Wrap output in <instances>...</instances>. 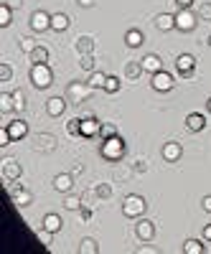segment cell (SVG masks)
Returning a JSON list of instances; mask_svg holds the SVG:
<instances>
[{
    "instance_id": "48",
    "label": "cell",
    "mask_w": 211,
    "mask_h": 254,
    "mask_svg": "<svg viewBox=\"0 0 211 254\" xmlns=\"http://www.w3.org/2000/svg\"><path fill=\"white\" fill-rule=\"evenodd\" d=\"M201 206H204V211H209V214H211V196H204Z\"/></svg>"
},
{
    "instance_id": "8",
    "label": "cell",
    "mask_w": 211,
    "mask_h": 254,
    "mask_svg": "<svg viewBox=\"0 0 211 254\" xmlns=\"http://www.w3.org/2000/svg\"><path fill=\"white\" fill-rule=\"evenodd\" d=\"M28 23H31V31L44 33V31H49V28H51V15H49L46 10H33Z\"/></svg>"
},
{
    "instance_id": "40",
    "label": "cell",
    "mask_w": 211,
    "mask_h": 254,
    "mask_svg": "<svg viewBox=\"0 0 211 254\" xmlns=\"http://www.w3.org/2000/svg\"><path fill=\"white\" fill-rule=\"evenodd\" d=\"M94 193H97V198H110V196H112V186H110V183H99V186L94 188Z\"/></svg>"
},
{
    "instance_id": "31",
    "label": "cell",
    "mask_w": 211,
    "mask_h": 254,
    "mask_svg": "<svg viewBox=\"0 0 211 254\" xmlns=\"http://www.w3.org/2000/svg\"><path fill=\"white\" fill-rule=\"evenodd\" d=\"M67 132L71 137H81V117H74V120L67 122Z\"/></svg>"
},
{
    "instance_id": "23",
    "label": "cell",
    "mask_w": 211,
    "mask_h": 254,
    "mask_svg": "<svg viewBox=\"0 0 211 254\" xmlns=\"http://www.w3.org/2000/svg\"><path fill=\"white\" fill-rule=\"evenodd\" d=\"M28 59H31V66H36V64H49V49L38 44V46L28 54Z\"/></svg>"
},
{
    "instance_id": "3",
    "label": "cell",
    "mask_w": 211,
    "mask_h": 254,
    "mask_svg": "<svg viewBox=\"0 0 211 254\" xmlns=\"http://www.w3.org/2000/svg\"><path fill=\"white\" fill-rule=\"evenodd\" d=\"M145 208H147V201H145L140 193H130V196H125V201H122V214L128 216V219L142 216Z\"/></svg>"
},
{
    "instance_id": "6",
    "label": "cell",
    "mask_w": 211,
    "mask_h": 254,
    "mask_svg": "<svg viewBox=\"0 0 211 254\" xmlns=\"http://www.w3.org/2000/svg\"><path fill=\"white\" fill-rule=\"evenodd\" d=\"M33 150L36 153H54L56 150V135L51 132H38L33 137Z\"/></svg>"
},
{
    "instance_id": "29",
    "label": "cell",
    "mask_w": 211,
    "mask_h": 254,
    "mask_svg": "<svg viewBox=\"0 0 211 254\" xmlns=\"http://www.w3.org/2000/svg\"><path fill=\"white\" fill-rule=\"evenodd\" d=\"M104 81H107V74L92 71V76H89V87H92V89H104Z\"/></svg>"
},
{
    "instance_id": "44",
    "label": "cell",
    "mask_w": 211,
    "mask_h": 254,
    "mask_svg": "<svg viewBox=\"0 0 211 254\" xmlns=\"http://www.w3.org/2000/svg\"><path fill=\"white\" fill-rule=\"evenodd\" d=\"M79 214H81V221H89V219H92V208H89V206H81Z\"/></svg>"
},
{
    "instance_id": "21",
    "label": "cell",
    "mask_w": 211,
    "mask_h": 254,
    "mask_svg": "<svg viewBox=\"0 0 211 254\" xmlns=\"http://www.w3.org/2000/svg\"><path fill=\"white\" fill-rule=\"evenodd\" d=\"M76 54L84 56V54H94V38L92 36H79L76 38V44H74Z\"/></svg>"
},
{
    "instance_id": "1",
    "label": "cell",
    "mask_w": 211,
    "mask_h": 254,
    "mask_svg": "<svg viewBox=\"0 0 211 254\" xmlns=\"http://www.w3.org/2000/svg\"><path fill=\"white\" fill-rule=\"evenodd\" d=\"M92 92L94 89L89 87V81H69L67 84V102L81 107V102H87L92 97Z\"/></svg>"
},
{
    "instance_id": "26",
    "label": "cell",
    "mask_w": 211,
    "mask_h": 254,
    "mask_svg": "<svg viewBox=\"0 0 211 254\" xmlns=\"http://www.w3.org/2000/svg\"><path fill=\"white\" fill-rule=\"evenodd\" d=\"M61 226H64V221H61V216L59 214H46L44 216V229H49V231H61Z\"/></svg>"
},
{
    "instance_id": "24",
    "label": "cell",
    "mask_w": 211,
    "mask_h": 254,
    "mask_svg": "<svg viewBox=\"0 0 211 254\" xmlns=\"http://www.w3.org/2000/svg\"><path fill=\"white\" fill-rule=\"evenodd\" d=\"M142 64L140 61H128V64H125V76H128L130 81H138L140 76H142Z\"/></svg>"
},
{
    "instance_id": "33",
    "label": "cell",
    "mask_w": 211,
    "mask_h": 254,
    "mask_svg": "<svg viewBox=\"0 0 211 254\" xmlns=\"http://www.w3.org/2000/svg\"><path fill=\"white\" fill-rule=\"evenodd\" d=\"M117 135V127L112 125V122H102V127H99V137L102 140H110V137H115Z\"/></svg>"
},
{
    "instance_id": "10",
    "label": "cell",
    "mask_w": 211,
    "mask_h": 254,
    "mask_svg": "<svg viewBox=\"0 0 211 254\" xmlns=\"http://www.w3.org/2000/svg\"><path fill=\"white\" fill-rule=\"evenodd\" d=\"M153 89L155 92H171L173 87H176V81H173V76L168 74V71H158V74H153Z\"/></svg>"
},
{
    "instance_id": "17",
    "label": "cell",
    "mask_w": 211,
    "mask_h": 254,
    "mask_svg": "<svg viewBox=\"0 0 211 254\" xmlns=\"http://www.w3.org/2000/svg\"><path fill=\"white\" fill-rule=\"evenodd\" d=\"M69 26H71V18H69L67 13H54V15H51V31L64 33Z\"/></svg>"
},
{
    "instance_id": "27",
    "label": "cell",
    "mask_w": 211,
    "mask_h": 254,
    "mask_svg": "<svg viewBox=\"0 0 211 254\" xmlns=\"http://www.w3.org/2000/svg\"><path fill=\"white\" fill-rule=\"evenodd\" d=\"M79 254H99V244L92 237H84L79 242Z\"/></svg>"
},
{
    "instance_id": "32",
    "label": "cell",
    "mask_w": 211,
    "mask_h": 254,
    "mask_svg": "<svg viewBox=\"0 0 211 254\" xmlns=\"http://www.w3.org/2000/svg\"><path fill=\"white\" fill-rule=\"evenodd\" d=\"M84 203H81V196H74V193H67V198H64V208H69V211H79Z\"/></svg>"
},
{
    "instance_id": "37",
    "label": "cell",
    "mask_w": 211,
    "mask_h": 254,
    "mask_svg": "<svg viewBox=\"0 0 211 254\" xmlns=\"http://www.w3.org/2000/svg\"><path fill=\"white\" fill-rule=\"evenodd\" d=\"M104 92H107V94H117L120 92V79L117 76H107V81H104Z\"/></svg>"
},
{
    "instance_id": "12",
    "label": "cell",
    "mask_w": 211,
    "mask_h": 254,
    "mask_svg": "<svg viewBox=\"0 0 211 254\" xmlns=\"http://www.w3.org/2000/svg\"><path fill=\"white\" fill-rule=\"evenodd\" d=\"M160 155H163V160H168V163H176V160H181V155H183V147H181V142H165L163 145V150H160Z\"/></svg>"
},
{
    "instance_id": "36",
    "label": "cell",
    "mask_w": 211,
    "mask_h": 254,
    "mask_svg": "<svg viewBox=\"0 0 211 254\" xmlns=\"http://www.w3.org/2000/svg\"><path fill=\"white\" fill-rule=\"evenodd\" d=\"M15 104H13V94H0V112H13Z\"/></svg>"
},
{
    "instance_id": "25",
    "label": "cell",
    "mask_w": 211,
    "mask_h": 254,
    "mask_svg": "<svg viewBox=\"0 0 211 254\" xmlns=\"http://www.w3.org/2000/svg\"><path fill=\"white\" fill-rule=\"evenodd\" d=\"M142 41H145V36H142V31H138V28H130L128 33H125V44H128L130 49L142 46Z\"/></svg>"
},
{
    "instance_id": "41",
    "label": "cell",
    "mask_w": 211,
    "mask_h": 254,
    "mask_svg": "<svg viewBox=\"0 0 211 254\" xmlns=\"http://www.w3.org/2000/svg\"><path fill=\"white\" fill-rule=\"evenodd\" d=\"M10 79H13L10 64H0V81H10Z\"/></svg>"
},
{
    "instance_id": "4",
    "label": "cell",
    "mask_w": 211,
    "mask_h": 254,
    "mask_svg": "<svg viewBox=\"0 0 211 254\" xmlns=\"http://www.w3.org/2000/svg\"><path fill=\"white\" fill-rule=\"evenodd\" d=\"M102 158H107V160H120L125 155V140L120 135L110 137V140H102Z\"/></svg>"
},
{
    "instance_id": "47",
    "label": "cell",
    "mask_w": 211,
    "mask_h": 254,
    "mask_svg": "<svg viewBox=\"0 0 211 254\" xmlns=\"http://www.w3.org/2000/svg\"><path fill=\"white\" fill-rule=\"evenodd\" d=\"M176 5H178V10H181V8H191L194 0H176Z\"/></svg>"
},
{
    "instance_id": "50",
    "label": "cell",
    "mask_w": 211,
    "mask_h": 254,
    "mask_svg": "<svg viewBox=\"0 0 211 254\" xmlns=\"http://www.w3.org/2000/svg\"><path fill=\"white\" fill-rule=\"evenodd\" d=\"M206 107H209V112H211V97H209V102H206Z\"/></svg>"
},
{
    "instance_id": "11",
    "label": "cell",
    "mask_w": 211,
    "mask_h": 254,
    "mask_svg": "<svg viewBox=\"0 0 211 254\" xmlns=\"http://www.w3.org/2000/svg\"><path fill=\"white\" fill-rule=\"evenodd\" d=\"M135 234H138L140 242H150V239L155 237V224L147 221V219H140V221L135 224Z\"/></svg>"
},
{
    "instance_id": "46",
    "label": "cell",
    "mask_w": 211,
    "mask_h": 254,
    "mask_svg": "<svg viewBox=\"0 0 211 254\" xmlns=\"http://www.w3.org/2000/svg\"><path fill=\"white\" fill-rule=\"evenodd\" d=\"M79 8H94V0H76Z\"/></svg>"
},
{
    "instance_id": "13",
    "label": "cell",
    "mask_w": 211,
    "mask_h": 254,
    "mask_svg": "<svg viewBox=\"0 0 211 254\" xmlns=\"http://www.w3.org/2000/svg\"><path fill=\"white\" fill-rule=\"evenodd\" d=\"M67 97H51L49 102H46V112L51 115V117H61L67 112Z\"/></svg>"
},
{
    "instance_id": "28",
    "label": "cell",
    "mask_w": 211,
    "mask_h": 254,
    "mask_svg": "<svg viewBox=\"0 0 211 254\" xmlns=\"http://www.w3.org/2000/svg\"><path fill=\"white\" fill-rule=\"evenodd\" d=\"M206 247L199 242V239H186L183 242V254H204Z\"/></svg>"
},
{
    "instance_id": "34",
    "label": "cell",
    "mask_w": 211,
    "mask_h": 254,
    "mask_svg": "<svg viewBox=\"0 0 211 254\" xmlns=\"http://www.w3.org/2000/svg\"><path fill=\"white\" fill-rule=\"evenodd\" d=\"M79 66L84 69V71H94V54H84V56H79Z\"/></svg>"
},
{
    "instance_id": "14",
    "label": "cell",
    "mask_w": 211,
    "mask_h": 254,
    "mask_svg": "<svg viewBox=\"0 0 211 254\" xmlns=\"http://www.w3.org/2000/svg\"><path fill=\"white\" fill-rule=\"evenodd\" d=\"M99 127H102V122L92 115V117H81V137H94V135H99Z\"/></svg>"
},
{
    "instance_id": "16",
    "label": "cell",
    "mask_w": 211,
    "mask_h": 254,
    "mask_svg": "<svg viewBox=\"0 0 211 254\" xmlns=\"http://www.w3.org/2000/svg\"><path fill=\"white\" fill-rule=\"evenodd\" d=\"M5 127H8V132H10L13 140H23V137L28 135V122H23V120H13V122H8Z\"/></svg>"
},
{
    "instance_id": "7",
    "label": "cell",
    "mask_w": 211,
    "mask_h": 254,
    "mask_svg": "<svg viewBox=\"0 0 211 254\" xmlns=\"http://www.w3.org/2000/svg\"><path fill=\"white\" fill-rule=\"evenodd\" d=\"M176 69H178V74H181L183 79H191V76L196 74V59H194L191 54H181V56L176 59Z\"/></svg>"
},
{
    "instance_id": "35",
    "label": "cell",
    "mask_w": 211,
    "mask_h": 254,
    "mask_svg": "<svg viewBox=\"0 0 211 254\" xmlns=\"http://www.w3.org/2000/svg\"><path fill=\"white\" fill-rule=\"evenodd\" d=\"M13 94V104H15V112H23L26 110V94L20 92V89H15V92H10Z\"/></svg>"
},
{
    "instance_id": "19",
    "label": "cell",
    "mask_w": 211,
    "mask_h": 254,
    "mask_svg": "<svg viewBox=\"0 0 211 254\" xmlns=\"http://www.w3.org/2000/svg\"><path fill=\"white\" fill-rule=\"evenodd\" d=\"M54 188L59 190V193H69V190L74 188V178H71L69 173H59V176L54 178Z\"/></svg>"
},
{
    "instance_id": "20",
    "label": "cell",
    "mask_w": 211,
    "mask_h": 254,
    "mask_svg": "<svg viewBox=\"0 0 211 254\" xmlns=\"http://www.w3.org/2000/svg\"><path fill=\"white\" fill-rule=\"evenodd\" d=\"M155 28H158V31H173V28H176V15H171V13H158V15H155Z\"/></svg>"
},
{
    "instance_id": "2",
    "label": "cell",
    "mask_w": 211,
    "mask_h": 254,
    "mask_svg": "<svg viewBox=\"0 0 211 254\" xmlns=\"http://www.w3.org/2000/svg\"><path fill=\"white\" fill-rule=\"evenodd\" d=\"M31 84L36 89H49L54 84V71L49 64H36V66H31Z\"/></svg>"
},
{
    "instance_id": "51",
    "label": "cell",
    "mask_w": 211,
    "mask_h": 254,
    "mask_svg": "<svg viewBox=\"0 0 211 254\" xmlns=\"http://www.w3.org/2000/svg\"><path fill=\"white\" fill-rule=\"evenodd\" d=\"M209 46H211V36H209Z\"/></svg>"
},
{
    "instance_id": "43",
    "label": "cell",
    "mask_w": 211,
    "mask_h": 254,
    "mask_svg": "<svg viewBox=\"0 0 211 254\" xmlns=\"http://www.w3.org/2000/svg\"><path fill=\"white\" fill-rule=\"evenodd\" d=\"M10 132H8V127H3V130H0V147H5V145H10Z\"/></svg>"
},
{
    "instance_id": "45",
    "label": "cell",
    "mask_w": 211,
    "mask_h": 254,
    "mask_svg": "<svg viewBox=\"0 0 211 254\" xmlns=\"http://www.w3.org/2000/svg\"><path fill=\"white\" fill-rule=\"evenodd\" d=\"M133 171H135V173H145V171H147V163H145V160H135Z\"/></svg>"
},
{
    "instance_id": "42",
    "label": "cell",
    "mask_w": 211,
    "mask_h": 254,
    "mask_svg": "<svg viewBox=\"0 0 211 254\" xmlns=\"http://www.w3.org/2000/svg\"><path fill=\"white\" fill-rule=\"evenodd\" d=\"M199 20H211V3H201V8H199Z\"/></svg>"
},
{
    "instance_id": "38",
    "label": "cell",
    "mask_w": 211,
    "mask_h": 254,
    "mask_svg": "<svg viewBox=\"0 0 211 254\" xmlns=\"http://www.w3.org/2000/svg\"><path fill=\"white\" fill-rule=\"evenodd\" d=\"M10 18H13L10 5H8V3H3V5H0V26H10Z\"/></svg>"
},
{
    "instance_id": "18",
    "label": "cell",
    "mask_w": 211,
    "mask_h": 254,
    "mask_svg": "<svg viewBox=\"0 0 211 254\" xmlns=\"http://www.w3.org/2000/svg\"><path fill=\"white\" fill-rule=\"evenodd\" d=\"M186 127H188L191 132H201L204 127H206V117H204L201 112H191V115L186 117Z\"/></svg>"
},
{
    "instance_id": "49",
    "label": "cell",
    "mask_w": 211,
    "mask_h": 254,
    "mask_svg": "<svg viewBox=\"0 0 211 254\" xmlns=\"http://www.w3.org/2000/svg\"><path fill=\"white\" fill-rule=\"evenodd\" d=\"M204 239H206V242H211V224H209V226H204Z\"/></svg>"
},
{
    "instance_id": "15",
    "label": "cell",
    "mask_w": 211,
    "mask_h": 254,
    "mask_svg": "<svg viewBox=\"0 0 211 254\" xmlns=\"http://www.w3.org/2000/svg\"><path fill=\"white\" fill-rule=\"evenodd\" d=\"M140 64H142V69H145L147 74H158V71H163V61H160L158 54H147V56H142Z\"/></svg>"
},
{
    "instance_id": "39",
    "label": "cell",
    "mask_w": 211,
    "mask_h": 254,
    "mask_svg": "<svg viewBox=\"0 0 211 254\" xmlns=\"http://www.w3.org/2000/svg\"><path fill=\"white\" fill-rule=\"evenodd\" d=\"M36 237H38V242L44 244V247H51L54 244V231H49V229H41Z\"/></svg>"
},
{
    "instance_id": "5",
    "label": "cell",
    "mask_w": 211,
    "mask_h": 254,
    "mask_svg": "<svg viewBox=\"0 0 211 254\" xmlns=\"http://www.w3.org/2000/svg\"><path fill=\"white\" fill-rule=\"evenodd\" d=\"M196 26H199V15H194L191 8H181V10L176 13V28H178L181 33H191Z\"/></svg>"
},
{
    "instance_id": "9",
    "label": "cell",
    "mask_w": 211,
    "mask_h": 254,
    "mask_svg": "<svg viewBox=\"0 0 211 254\" xmlns=\"http://www.w3.org/2000/svg\"><path fill=\"white\" fill-rule=\"evenodd\" d=\"M23 176V165H20L15 158H5L3 160V178L5 181H18Z\"/></svg>"
},
{
    "instance_id": "22",
    "label": "cell",
    "mask_w": 211,
    "mask_h": 254,
    "mask_svg": "<svg viewBox=\"0 0 211 254\" xmlns=\"http://www.w3.org/2000/svg\"><path fill=\"white\" fill-rule=\"evenodd\" d=\"M13 203H15L18 208H26V206H31V203H33L31 190H26V188H18V190H13Z\"/></svg>"
},
{
    "instance_id": "30",
    "label": "cell",
    "mask_w": 211,
    "mask_h": 254,
    "mask_svg": "<svg viewBox=\"0 0 211 254\" xmlns=\"http://www.w3.org/2000/svg\"><path fill=\"white\" fill-rule=\"evenodd\" d=\"M18 46H20V51H23V54H31L38 44H36V38H31V36H20L18 38Z\"/></svg>"
}]
</instances>
